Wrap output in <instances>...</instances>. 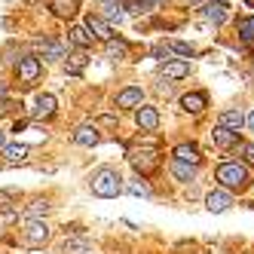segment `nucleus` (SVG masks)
Wrapping results in <instances>:
<instances>
[{
  "label": "nucleus",
  "mask_w": 254,
  "mask_h": 254,
  "mask_svg": "<svg viewBox=\"0 0 254 254\" xmlns=\"http://www.w3.org/2000/svg\"><path fill=\"white\" fill-rule=\"evenodd\" d=\"M214 178H217V184H221L224 190H245L248 187V169L242 166V162H221L217 166V172H214Z\"/></svg>",
  "instance_id": "1"
},
{
  "label": "nucleus",
  "mask_w": 254,
  "mask_h": 254,
  "mask_svg": "<svg viewBox=\"0 0 254 254\" xmlns=\"http://www.w3.org/2000/svg\"><path fill=\"white\" fill-rule=\"evenodd\" d=\"M120 172L117 169H98L95 175H92V193L95 196H101V199H114V196H120L123 193V184H120Z\"/></svg>",
  "instance_id": "2"
},
{
  "label": "nucleus",
  "mask_w": 254,
  "mask_h": 254,
  "mask_svg": "<svg viewBox=\"0 0 254 254\" xmlns=\"http://www.w3.org/2000/svg\"><path fill=\"white\" fill-rule=\"evenodd\" d=\"M129 162H132V169H135L138 175H153V172L159 169V156H156L153 150L132 153V156H129Z\"/></svg>",
  "instance_id": "3"
},
{
  "label": "nucleus",
  "mask_w": 254,
  "mask_h": 254,
  "mask_svg": "<svg viewBox=\"0 0 254 254\" xmlns=\"http://www.w3.org/2000/svg\"><path fill=\"white\" fill-rule=\"evenodd\" d=\"M46 239H49V227H46L43 221H37V217H31V221H28V230H25L28 248H40Z\"/></svg>",
  "instance_id": "4"
},
{
  "label": "nucleus",
  "mask_w": 254,
  "mask_h": 254,
  "mask_svg": "<svg viewBox=\"0 0 254 254\" xmlns=\"http://www.w3.org/2000/svg\"><path fill=\"white\" fill-rule=\"evenodd\" d=\"M40 70H43L40 59H34V56L19 59V80H22V83H34V80L40 77Z\"/></svg>",
  "instance_id": "5"
},
{
  "label": "nucleus",
  "mask_w": 254,
  "mask_h": 254,
  "mask_svg": "<svg viewBox=\"0 0 254 254\" xmlns=\"http://www.w3.org/2000/svg\"><path fill=\"white\" fill-rule=\"evenodd\" d=\"M230 205H233V199H230V193H227V190H211V193L205 196V208H208V211H214V214L227 211Z\"/></svg>",
  "instance_id": "6"
},
{
  "label": "nucleus",
  "mask_w": 254,
  "mask_h": 254,
  "mask_svg": "<svg viewBox=\"0 0 254 254\" xmlns=\"http://www.w3.org/2000/svg\"><path fill=\"white\" fill-rule=\"evenodd\" d=\"M86 31L92 34V37H98V40H114V31H111V25H107L104 19H98V15H89L86 19Z\"/></svg>",
  "instance_id": "7"
},
{
  "label": "nucleus",
  "mask_w": 254,
  "mask_h": 254,
  "mask_svg": "<svg viewBox=\"0 0 254 254\" xmlns=\"http://www.w3.org/2000/svg\"><path fill=\"white\" fill-rule=\"evenodd\" d=\"M135 123L141 126L144 132H156V126H159V114H156V107H138Z\"/></svg>",
  "instance_id": "8"
},
{
  "label": "nucleus",
  "mask_w": 254,
  "mask_h": 254,
  "mask_svg": "<svg viewBox=\"0 0 254 254\" xmlns=\"http://www.w3.org/2000/svg\"><path fill=\"white\" fill-rule=\"evenodd\" d=\"M205 104H208L205 92H187L184 98H181V107H184L187 114H202V111H205Z\"/></svg>",
  "instance_id": "9"
},
{
  "label": "nucleus",
  "mask_w": 254,
  "mask_h": 254,
  "mask_svg": "<svg viewBox=\"0 0 254 254\" xmlns=\"http://www.w3.org/2000/svg\"><path fill=\"white\" fill-rule=\"evenodd\" d=\"M205 19L214 25H224L227 22V0H208L205 3Z\"/></svg>",
  "instance_id": "10"
},
{
  "label": "nucleus",
  "mask_w": 254,
  "mask_h": 254,
  "mask_svg": "<svg viewBox=\"0 0 254 254\" xmlns=\"http://www.w3.org/2000/svg\"><path fill=\"white\" fill-rule=\"evenodd\" d=\"M217 126H224V129H230V132H239L245 126V114L242 111H224L221 120H217Z\"/></svg>",
  "instance_id": "11"
},
{
  "label": "nucleus",
  "mask_w": 254,
  "mask_h": 254,
  "mask_svg": "<svg viewBox=\"0 0 254 254\" xmlns=\"http://www.w3.org/2000/svg\"><path fill=\"white\" fill-rule=\"evenodd\" d=\"M52 114H56V95H49V92L37 95V101H34V117H52Z\"/></svg>",
  "instance_id": "12"
},
{
  "label": "nucleus",
  "mask_w": 254,
  "mask_h": 254,
  "mask_svg": "<svg viewBox=\"0 0 254 254\" xmlns=\"http://www.w3.org/2000/svg\"><path fill=\"white\" fill-rule=\"evenodd\" d=\"M175 159L196 166V162L202 159V153H199V147H196V144H178V147H175Z\"/></svg>",
  "instance_id": "13"
},
{
  "label": "nucleus",
  "mask_w": 254,
  "mask_h": 254,
  "mask_svg": "<svg viewBox=\"0 0 254 254\" xmlns=\"http://www.w3.org/2000/svg\"><path fill=\"white\" fill-rule=\"evenodd\" d=\"M74 141H77V144H83V147H92V144H98V141H101V135H98L95 126H80V129L74 132Z\"/></svg>",
  "instance_id": "14"
},
{
  "label": "nucleus",
  "mask_w": 254,
  "mask_h": 254,
  "mask_svg": "<svg viewBox=\"0 0 254 254\" xmlns=\"http://www.w3.org/2000/svg\"><path fill=\"white\" fill-rule=\"evenodd\" d=\"M141 104V89L138 86H129L117 95V107H138Z\"/></svg>",
  "instance_id": "15"
},
{
  "label": "nucleus",
  "mask_w": 254,
  "mask_h": 254,
  "mask_svg": "<svg viewBox=\"0 0 254 254\" xmlns=\"http://www.w3.org/2000/svg\"><path fill=\"white\" fill-rule=\"evenodd\" d=\"M77 0H52V12L59 15V19H74L77 15Z\"/></svg>",
  "instance_id": "16"
},
{
  "label": "nucleus",
  "mask_w": 254,
  "mask_h": 254,
  "mask_svg": "<svg viewBox=\"0 0 254 254\" xmlns=\"http://www.w3.org/2000/svg\"><path fill=\"white\" fill-rule=\"evenodd\" d=\"M211 141L217 144V147H233V144L239 141V132H230V129H224V126H217V129L211 132Z\"/></svg>",
  "instance_id": "17"
},
{
  "label": "nucleus",
  "mask_w": 254,
  "mask_h": 254,
  "mask_svg": "<svg viewBox=\"0 0 254 254\" xmlns=\"http://www.w3.org/2000/svg\"><path fill=\"white\" fill-rule=\"evenodd\" d=\"M172 175H175L178 181H184V184H190V181L196 178V166H190V162H181V159H175V162H172Z\"/></svg>",
  "instance_id": "18"
},
{
  "label": "nucleus",
  "mask_w": 254,
  "mask_h": 254,
  "mask_svg": "<svg viewBox=\"0 0 254 254\" xmlns=\"http://www.w3.org/2000/svg\"><path fill=\"white\" fill-rule=\"evenodd\" d=\"M67 37H70V43L74 46H80V49H86V46H92V34H89L83 25H74L67 31Z\"/></svg>",
  "instance_id": "19"
},
{
  "label": "nucleus",
  "mask_w": 254,
  "mask_h": 254,
  "mask_svg": "<svg viewBox=\"0 0 254 254\" xmlns=\"http://www.w3.org/2000/svg\"><path fill=\"white\" fill-rule=\"evenodd\" d=\"M162 74H166L169 80H181V77L190 74V64L187 62H166L162 64Z\"/></svg>",
  "instance_id": "20"
},
{
  "label": "nucleus",
  "mask_w": 254,
  "mask_h": 254,
  "mask_svg": "<svg viewBox=\"0 0 254 254\" xmlns=\"http://www.w3.org/2000/svg\"><path fill=\"white\" fill-rule=\"evenodd\" d=\"M3 156H6V162H25L28 159V147L25 144H6Z\"/></svg>",
  "instance_id": "21"
},
{
  "label": "nucleus",
  "mask_w": 254,
  "mask_h": 254,
  "mask_svg": "<svg viewBox=\"0 0 254 254\" xmlns=\"http://www.w3.org/2000/svg\"><path fill=\"white\" fill-rule=\"evenodd\" d=\"M40 49H43V56H46V59H64V46L56 43V40H43Z\"/></svg>",
  "instance_id": "22"
},
{
  "label": "nucleus",
  "mask_w": 254,
  "mask_h": 254,
  "mask_svg": "<svg viewBox=\"0 0 254 254\" xmlns=\"http://www.w3.org/2000/svg\"><path fill=\"white\" fill-rule=\"evenodd\" d=\"M236 31H239L242 40H254V15H248V19H239V22H236Z\"/></svg>",
  "instance_id": "23"
},
{
  "label": "nucleus",
  "mask_w": 254,
  "mask_h": 254,
  "mask_svg": "<svg viewBox=\"0 0 254 254\" xmlns=\"http://www.w3.org/2000/svg\"><path fill=\"white\" fill-rule=\"evenodd\" d=\"M86 248H89V242L83 239V236H80V239H64V245H62L64 254H83Z\"/></svg>",
  "instance_id": "24"
},
{
  "label": "nucleus",
  "mask_w": 254,
  "mask_h": 254,
  "mask_svg": "<svg viewBox=\"0 0 254 254\" xmlns=\"http://www.w3.org/2000/svg\"><path fill=\"white\" fill-rule=\"evenodd\" d=\"M159 3H162V0H132L126 9L135 12V15H141V12H147V9H153V6H159Z\"/></svg>",
  "instance_id": "25"
},
{
  "label": "nucleus",
  "mask_w": 254,
  "mask_h": 254,
  "mask_svg": "<svg viewBox=\"0 0 254 254\" xmlns=\"http://www.w3.org/2000/svg\"><path fill=\"white\" fill-rule=\"evenodd\" d=\"M101 9H104L107 19H117V22L123 19V12H120V9H123V6H120V0H101Z\"/></svg>",
  "instance_id": "26"
},
{
  "label": "nucleus",
  "mask_w": 254,
  "mask_h": 254,
  "mask_svg": "<svg viewBox=\"0 0 254 254\" xmlns=\"http://www.w3.org/2000/svg\"><path fill=\"white\" fill-rule=\"evenodd\" d=\"M126 52H129V46H126L123 40H107V56L111 59H123Z\"/></svg>",
  "instance_id": "27"
},
{
  "label": "nucleus",
  "mask_w": 254,
  "mask_h": 254,
  "mask_svg": "<svg viewBox=\"0 0 254 254\" xmlns=\"http://www.w3.org/2000/svg\"><path fill=\"white\" fill-rule=\"evenodd\" d=\"M126 193H132V196H150V187L138 178V181H129V184H126Z\"/></svg>",
  "instance_id": "28"
},
{
  "label": "nucleus",
  "mask_w": 254,
  "mask_h": 254,
  "mask_svg": "<svg viewBox=\"0 0 254 254\" xmlns=\"http://www.w3.org/2000/svg\"><path fill=\"white\" fill-rule=\"evenodd\" d=\"M46 211H49L46 199H34V202L28 205V217H37V214H46Z\"/></svg>",
  "instance_id": "29"
},
{
  "label": "nucleus",
  "mask_w": 254,
  "mask_h": 254,
  "mask_svg": "<svg viewBox=\"0 0 254 254\" xmlns=\"http://www.w3.org/2000/svg\"><path fill=\"white\" fill-rule=\"evenodd\" d=\"M169 49H175L178 56H193V52H196V49H193L190 43H184V40H172V43H169Z\"/></svg>",
  "instance_id": "30"
},
{
  "label": "nucleus",
  "mask_w": 254,
  "mask_h": 254,
  "mask_svg": "<svg viewBox=\"0 0 254 254\" xmlns=\"http://www.w3.org/2000/svg\"><path fill=\"white\" fill-rule=\"evenodd\" d=\"M83 64H86V59L83 56H70V64H67V74H80V70H83Z\"/></svg>",
  "instance_id": "31"
},
{
  "label": "nucleus",
  "mask_w": 254,
  "mask_h": 254,
  "mask_svg": "<svg viewBox=\"0 0 254 254\" xmlns=\"http://www.w3.org/2000/svg\"><path fill=\"white\" fill-rule=\"evenodd\" d=\"M242 156H245V162H251V166H254V144H245V147H242Z\"/></svg>",
  "instance_id": "32"
},
{
  "label": "nucleus",
  "mask_w": 254,
  "mask_h": 254,
  "mask_svg": "<svg viewBox=\"0 0 254 254\" xmlns=\"http://www.w3.org/2000/svg\"><path fill=\"white\" fill-rule=\"evenodd\" d=\"M12 199H15V196H12L9 190H6V193H0V208H6V205L12 202Z\"/></svg>",
  "instance_id": "33"
},
{
  "label": "nucleus",
  "mask_w": 254,
  "mask_h": 254,
  "mask_svg": "<svg viewBox=\"0 0 254 254\" xmlns=\"http://www.w3.org/2000/svg\"><path fill=\"white\" fill-rule=\"evenodd\" d=\"M245 126H248V129H251V132H254V111H251V114H248V117H245Z\"/></svg>",
  "instance_id": "34"
},
{
  "label": "nucleus",
  "mask_w": 254,
  "mask_h": 254,
  "mask_svg": "<svg viewBox=\"0 0 254 254\" xmlns=\"http://www.w3.org/2000/svg\"><path fill=\"white\" fill-rule=\"evenodd\" d=\"M3 95H6V89H3V86H0V98H3Z\"/></svg>",
  "instance_id": "35"
},
{
  "label": "nucleus",
  "mask_w": 254,
  "mask_h": 254,
  "mask_svg": "<svg viewBox=\"0 0 254 254\" xmlns=\"http://www.w3.org/2000/svg\"><path fill=\"white\" fill-rule=\"evenodd\" d=\"M0 147H3V132H0Z\"/></svg>",
  "instance_id": "36"
},
{
  "label": "nucleus",
  "mask_w": 254,
  "mask_h": 254,
  "mask_svg": "<svg viewBox=\"0 0 254 254\" xmlns=\"http://www.w3.org/2000/svg\"><path fill=\"white\" fill-rule=\"evenodd\" d=\"M245 3H248V6H254V0H245Z\"/></svg>",
  "instance_id": "37"
},
{
  "label": "nucleus",
  "mask_w": 254,
  "mask_h": 254,
  "mask_svg": "<svg viewBox=\"0 0 254 254\" xmlns=\"http://www.w3.org/2000/svg\"><path fill=\"white\" fill-rule=\"evenodd\" d=\"M83 254H95V251H89V248H86V251H83Z\"/></svg>",
  "instance_id": "38"
}]
</instances>
